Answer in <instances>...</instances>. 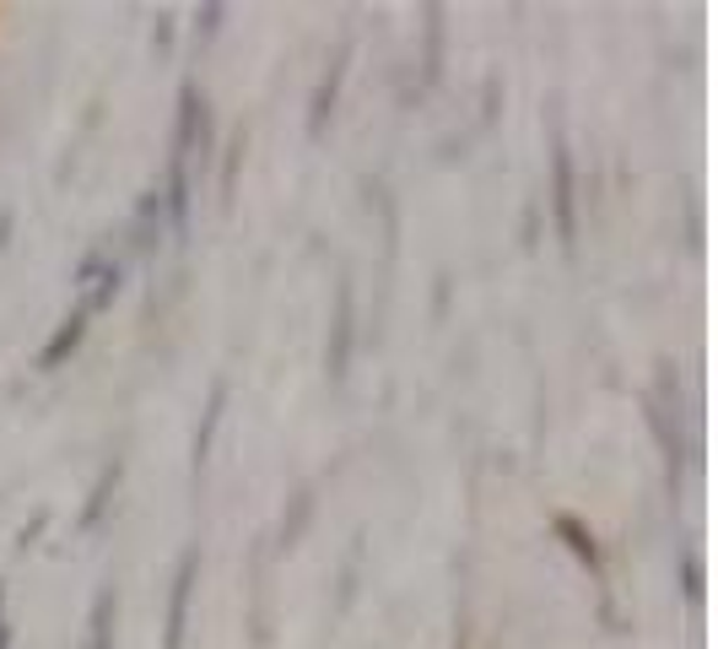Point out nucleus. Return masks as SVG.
<instances>
[{
  "mask_svg": "<svg viewBox=\"0 0 718 649\" xmlns=\"http://www.w3.org/2000/svg\"><path fill=\"white\" fill-rule=\"evenodd\" d=\"M195 574H200V552L189 547L178 558V574H173V596H168V628H162V649H184L189 634V601H195Z\"/></svg>",
  "mask_w": 718,
  "mask_h": 649,
  "instance_id": "nucleus-1",
  "label": "nucleus"
},
{
  "mask_svg": "<svg viewBox=\"0 0 718 649\" xmlns=\"http://www.w3.org/2000/svg\"><path fill=\"white\" fill-rule=\"evenodd\" d=\"M552 206H557L562 249H573L578 244V195H573V158H568V147L552 152Z\"/></svg>",
  "mask_w": 718,
  "mask_h": 649,
  "instance_id": "nucleus-2",
  "label": "nucleus"
},
{
  "mask_svg": "<svg viewBox=\"0 0 718 649\" xmlns=\"http://www.w3.org/2000/svg\"><path fill=\"white\" fill-rule=\"evenodd\" d=\"M351 335H357V324H351V282H341V293H335V335H330V352H324L330 379L346 374V363H351Z\"/></svg>",
  "mask_w": 718,
  "mask_h": 649,
  "instance_id": "nucleus-3",
  "label": "nucleus"
},
{
  "mask_svg": "<svg viewBox=\"0 0 718 649\" xmlns=\"http://www.w3.org/2000/svg\"><path fill=\"white\" fill-rule=\"evenodd\" d=\"M114 293H120V266H109V260H87V266H82V315L109 309Z\"/></svg>",
  "mask_w": 718,
  "mask_h": 649,
  "instance_id": "nucleus-4",
  "label": "nucleus"
},
{
  "mask_svg": "<svg viewBox=\"0 0 718 649\" xmlns=\"http://www.w3.org/2000/svg\"><path fill=\"white\" fill-rule=\"evenodd\" d=\"M82 335H87V315L76 309V315H65V320H60V330L49 335V346L38 352V368H44V374H54V368H60V363L82 346Z\"/></svg>",
  "mask_w": 718,
  "mask_h": 649,
  "instance_id": "nucleus-5",
  "label": "nucleus"
},
{
  "mask_svg": "<svg viewBox=\"0 0 718 649\" xmlns=\"http://www.w3.org/2000/svg\"><path fill=\"white\" fill-rule=\"evenodd\" d=\"M341 76H346V65H330V76L313 87V103H308V136H324V125H330V114H335Z\"/></svg>",
  "mask_w": 718,
  "mask_h": 649,
  "instance_id": "nucleus-6",
  "label": "nucleus"
},
{
  "mask_svg": "<svg viewBox=\"0 0 718 649\" xmlns=\"http://www.w3.org/2000/svg\"><path fill=\"white\" fill-rule=\"evenodd\" d=\"M109 639H114V585H103V590H98V601H92L87 649H109Z\"/></svg>",
  "mask_w": 718,
  "mask_h": 649,
  "instance_id": "nucleus-7",
  "label": "nucleus"
},
{
  "mask_svg": "<svg viewBox=\"0 0 718 649\" xmlns=\"http://www.w3.org/2000/svg\"><path fill=\"white\" fill-rule=\"evenodd\" d=\"M222 406H227V384L211 390L206 423H200V433H195V466H206V455H211V439H216V428H222Z\"/></svg>",
  "mask_w": 718,
  "mask_h": 649,
  "instance_id": "nucleus-8",
  "label": "nucleus"
},
{
  "mask_svg": "<svg viewBox=\"0 0 718 649\" xmlns=\"http://www.w3.org/2000/svg\"><path fill=\"white\" fill-rule=\"evenodd\" d=\"M114 482H120V466H109V472L98 477V487H92V503H87V514H82V530H92V525L103 519V509H109V492H114Z\"/></svg>",
  "mask_w": 718,
  "mask_h": 649,
  "instance_id": "nucleus-9",
  "label": "nucleus"
},
{
  "mask_svg": "<svg viewBox=\"0 0 718 649\" xmlns=\"http://www.w3.org/2000/svg\"><path fill=\"white\" fill-rule=\"evenodd\" d=\"M557 530H562V536L573 541V552H578V558H589V563H594V541L583 536V525H578V519H568V514H562V519H557Z\"/></svg>",
  "mask_w": 718,
  "mask_h": 649,
  "instance_id": "nucleus-10",
  "label": "nucleus"
},
{
  "mask_svg": "<svg viewBox=\"0 0 718 649\" xmlns=\"http://www.w3.org/2000/svg\"><path fill=\"white\" fill-rule=\"evenodd\" d=\"M11 645V628H5V623H0V649Z\"/></svg>",
  "mask_w": 718,
  "mask_h": 649,
  "instance_id": "nucleus-11",
  "label": "nucleus"
}]
</instances>
